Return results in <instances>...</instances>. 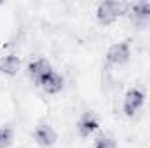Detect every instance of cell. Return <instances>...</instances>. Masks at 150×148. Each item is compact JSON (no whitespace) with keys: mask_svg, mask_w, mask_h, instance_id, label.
Segmentation results:
<instances>
[{"mask_svg":"<svg viewBox=\"0 0 150 148\" xmlns=\"http://www.w3.org/2000/svg\"><path fill=\"white\" fill-rule=\"evenodd\" d=\"M51 72H54V70H52L51 63L47 59H44V58H38V59L32 61L28 65V75H30V78L37 84L38 87H40V84L44 82V78L51 73Z\"/></svg>","mask_w":150,"mask_h":148,"instance_id":"obj_6","label":"cell"},{"mask_svg":"<svg viewBox=\"0 0 150 148\" xmlns=\"http://www.w3.org/2000/svg\"><path fill=\"white\" fill-rule=\"evenodd\" d=\"M33 140L38 147L42 148H51L58 141V132L54 131V127L47 122H40L37 124L35 131H33Z\"/></svg>","mask_w":150,"mask_h":148,"instance_id":"obj_3","label":"cell"},{"mask_svg":"<svg viewBox=\"0 0 150 148\" xmlns=\"http://www.w3.org/2000/svg\"><path fill=\"white\" fill-rule=\"evenodd\" d=\"M129 59H131V45H129V42H126V40L110 45L108 51H107V61H108L110 65L122 66V65H126Z\"/></svg>","mask_w":150,"mask_h":148,"instance_id":"obj_2","label":"cell"},{"mask_svg":"<svg viewBox=\"0 0 150 148\" xmlns=\"http://www.w3.org/2000/svg\"><path fill=\"white\" fill-rule=\"evenodd\" d=\"M145 103V94L140 89H129L124 96V103H122V110L127 117H133L136 111L140 110Z\"/></svg>","mask_w":150,"mask_h":148,"instance_id":"obj_4","label":"cell"},{"mask_svg":"<svg viewBox=\"0 0 150 148\" xmlns=\"http://www.w3.org/2000/svg\"><path fill=\"white\" fill-rule=\"evenodd\" d=\"M100 129V120L93 111H84L77 120V131L82 138H89Z\"/></svg>","mask_w":150,"mask_h":148,"instance_id":"obj_5","label":"cell"},{"mask_svg":"<svg viewBox=\"0 0 150 148\" xmlns=\"http://www.w3.org/2000/svg\"><path fill=\"white\" fill-rule=\"evenodd\" d=\"M94 148H117V143L110 134H100L94 141Z\"/></svg>","mask_w":150,"mask_h":148,"instance_id":"obj_11","label":"cell"},{"mask_svg":"<svg viewBox=\"0 0 150 148\" xmlns=\"http://www.w3.org/2000/svg\"><path fill=\"white\" fill-rule=\"evenodd\" d=\"M14 141V129L11 125H0V148H9Z\"/></svg>","mask_w":150,"mask_h":148,"instance_id":"obj_10","label":"cell"},{"mask_svg":"<svg viewBox=\"0 0 150 148\" xmlns=\"http://www.w3.org/2000/svg\"><path fill=\"white\" fill-rule=\"evenodd\" d=\"M131 19L138 28H145L150 25V2H136L129 7Z\"/></svg>","mask_w":150,"mask_h":148,"instance_id":"obj_7","label":"cell"},{"mask_svg":"<svg viewBox=\"0 0 150 148\" xmlns=\"http://www.w3.org/2000/svg\"><path fill=\"white\" fill-rule=\"evenodd\" d=\"M21 68V59L16 54H7L0 58V73L7 77H14Z\"/></svg>","mask_w":150,"mask_h":148,"instance_id":"obj_8","label":"cell"},{"mask_svg":"<svg viewBox=\"0 0 150 148\" xmlns=\"http://www.w3.org/2000/svg\"><path fill=\"white\" fill-rule=\"evenodd\" d=\"M127 5L122 4V2H117V0H107V2H101L98 4L96 7V19L100 25L103 26H110L113 25L124 12H126Z\"/></svg>","mask_w":150,"mask_h":148,"instance_id":"obj_1","label":"cell"},{"mask_svg":"<svg viewBox=\"0 0 150 148\" xmlns=\"http://www.w3.org/2000/svg\"><path fill=\"white\" fill-rule=\"evenodd\" d=\"M63 85H65L63 77L59 73H56V72H51V73L44 78V82L40 84V87H42L47 94H58V92H61Z\"/></svg>","mask_w":150,"mask_h":148,"instance_id":"obj_9","label":"cell"}]
</instances>
